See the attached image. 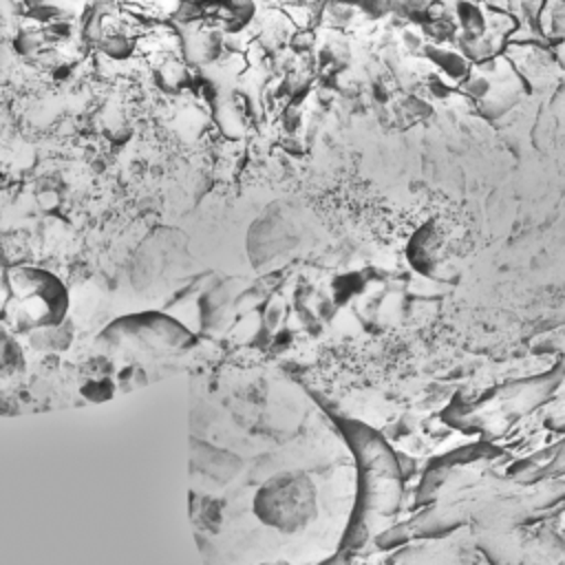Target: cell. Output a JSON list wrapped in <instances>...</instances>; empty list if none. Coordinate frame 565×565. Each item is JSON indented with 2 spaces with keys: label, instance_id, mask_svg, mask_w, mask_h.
<instances>
[{
  "label": "cell",
  "instance_id": "6da1fadb",
  "mask_svg": "<svg viewBox=\"0 0 565 565\" xmlns=\"http://www.w3.org/2000/svg\"><path fill=\"white\" fill-rule=\"evenodd\" d=\"M256 512L265 523L282 527L285 532L302 530L320 519V486L305 470L282 472L263 486L256 497Z\"/></svg>",
  "mask_w": 565,
  "mask_h": 565
}]
</instances>
